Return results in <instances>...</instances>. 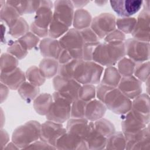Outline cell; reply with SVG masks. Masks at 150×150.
<instances>
[{"label": "cell", "mask_w": 150, "mask_h": 150, "mask_svg": "<svg viewBox=\"0 0 150 150\" xmlns=\"http://www.w3.org/2000/svg\"><path fill=\"white\" fill-rule=\"evenodd\" d=\"M72 60H74L69 52L65 49H62L58 59V62L60 64L66 63Z\"/></svg>", "instance_id": "cell-52"}, {"label": "cell", "mask_w": 150, "mask_h": 150, "mask_svg": "<svg viewBox=\"0 0 150 150\" xmlns=\"http://www.w3.org/2000/svg\"><path fill=\"white\" fill-rule=\"evenodd\" d=\"M18 91L21 98L28 103L34 100L40 92L39 87L34 86L29 81L23 83L18 88Z\"/></svg>", "instance_id": "cell-29"}, {"label": "cell", "mask_w": 150, "mask_h": 150, "mask_svg": "<svg viewBox=\"0 0 150 150\" xmlns=\"http://www.w3.org/2000/svg\"><path fill=\"white\" fill-rule=\"evenodd\" d=\"M9 141V137L8 133L6 132V131L2 129L1 128V145L2 146L1 149H2V146L4 145H6V144L8 143Z\"/></svg>", "instance_id": "cell-53"}, {"label": "cell", "mask_w": 150, "mask_h": 150, "mask_svg": "<svg viewBox=\"0 0 150 150\" xmlns=\"http://www.w3.org/2000/svg\"><path fill=\"white\" fill-rule=\"evenodd\" d=\"M100 42L93 43H84L83 47V60L85 61H92L94 51Z\"/></svg>", "instance_id": "cell-46"}, {"label": "cell", "mask_w": 150, "mask_h": 150, "mask_svg": "<svg viewBox=\"0 0 150 150\" xmlns=\"http://www.w3.org/2000/svg\"><path fill=\"white\" fill-rule=\"evenodd\" d=\"M39 49L43 57L53 58L57 60L62 50L59 40L50 38H44L40 41Z\"/></svg>", "instance_id": "cell-19"}, {"label": "cell", "mask_w": 150, "mask_h": 150, "mask_svg": "<svg viewBox=\"0 0 150 150\" xmlns=\"http://www.w3.org/2000/svg\"><path fill=\"white\" fill-rule=\"evenodd\" d=\"M113 11L122 18H128L137 13L142 6L143 1L139 0L110 1Z\"/></svg>", "instance_id": "cell-15"}, {"label": "cell", "mask_w": 150, "mask_h": 150, "mask_svg": "<svg viewBox=\"0 0 150 150\" xmlns=\"http://www.w3.org/2000/svg\"><path fill=\"white\" fill-rule=\"evenodd\" d=\"M103 66L93 61L79 60L76 66L73 79L81 84H99Z\"/></svg>", "instance_id": "cell-2"}, {"label": "cell", "mask_w": 150, "mask_h": 150, "mask_svg": "<svg viewBox=\"0 0 150 150\" xmlns=\"http://www.w3.org/2000/svg\"><path fill=\"white\" fill-rule=\"evenodd\" d=\"M126 141L122 132H115L107 138L105 148L108 149H124Z\"/></svg>", "instance_id": "cell-32"}, {"label": "cell", "mask_w": 150, "mask_h": 150, "mask_svg": "<svg viewBox=\"0 0 150 150\" xmlns=\"http://www.w3.org/2000/svg\"><path fill=\"white\" fill-rule=\"evenodd\" d=\"M21 45L27 50L36 46L39 42V38L33 33L28 32L18 39Z\"/></svg>", "instance_id": "cell-43"}, {"label": "cell", "mask_w": 150, "mask_h": 150, "mask_svg": "<svg viewBox=\"0 0 150 150\" xmlns=\"http://www.w3.org/2000/svg\"><path fill=\"white\" fill-rule=\"evenodd\" d=\"M7 52L19 60L24 58L28 54V50L21 45L18 40L11 42L9 45Z\"/></svg>", "instance_id": "cell-45"}, {"label": "cell", "mask_w": 150, "mask_h": 150, "mask_svg": "<svg viewBox=\"0 0 150 150\" xmlns=\"http://www.w3.org/2000/svg\"><path fill=\"white\" fill-rule=\"evenodd\" d=\"M96 4H97L98 5H100V6H103L104 5H105L107 1H95L94 2Z\"/></svg>", "instance_id": "cell-56"}, {"label": "cell", "mask_w": 150, "mask_h": 150, "mask_svg": "<svg viewBox=\"0 0 150 150\" xmlns=\"http://www.w3.org/2000/svg\"><path fill=\"white\" fill-rule=\"evenodd\" d=\"M96 95V87L93 84H83L79 89L78 98L88 102L94 99Z\"/></svg>", "instance_id": "cell-42"}, {"label": "cell", "mask_w": 150, "mask_h": 150, "mask_svg": "<svg viewBox=\"0 0 150 150\" xmlns=\"http://www.w3.org/2000/svg\"><path fill=\"white\" fill-rule=\"evenodd\" d=\"M126 56L124 42L100 43L93 54L92 61L101 66H112Z\"/></svg>", "instance_id": "cell-1"}, {"label": "cell", "mask_w": 150, "mask_h": 150, "mask_svg": "<svg viewBox=\"0 0 150 150\" xmlns=\"http://www.w3.org/2000/svg\"><path fill=\"white\" fill-rule=\"evenodd\" d=\"M71 2L74 7L76 8H82L90 2V1H71Z\"/></svg>", "instance_id": "cell-55"}, {"label": "cell", "mask_w": 150, "mask_h": 150, "mask_svg": "<svg viewBox=\"0 0 150 150\" xmlns=\"http://www.w3.org/2000/svg\"><path fill=\"white\" fill-rule=\"evenodd\" d=\"M26 79L25 73L18 67L10 73H1V83L13 90H18Z\"/></svg>", "instance_id": "cell-20"}, {"label": "cell", "mask_w": 150, "mask_h": 150, "mask_svg": "<svg viewBox=\"0 0 150 150\" xmlns=\"http://www.w3.org/2000/svg\"><path fill=\"white\" fill-rule=\"evenodd\" d=\"M79 60L74 59L66 63L60 64L58 69V75L68 79H73L74 71Z\"/></svg>", "instance_id": "cell-44"}, {"label": "cell", "mask_w": 150, "mask_h": 150, "mask_svg": "<svg viewBox=\"0 0 150 150\" xmlns=\"http://www.w3.org/2000/svg\"><path fill=\"white\" fill-rule=\"evenodd\" d=\"M150 11L143 8L138 16L135 27L131 33L134 39L146 42H149Z\"/></svg>", "instance_id": "cell-12"}, {"label": "cell", "mask_w": 150, "mask_h": 150, "mask_svg": "<svg viewBox=\"0 0 150 150\" xmlns=\"http://www.w3.org/2000/svg\"><path fill=\"white\" fill-rule=\"evenodd\" d=\"M6 3L14 7L22 15L36 12L40 6V1H6Z\"/></svg>", "instance_id": "cell-24"}, {"label": "cell", "mask_w": 150, "mask_h": 150, "mask_svg": "<svg viewBox=\"0 0 150 150\" xmlns=\"http://www.w3.org/2000/svg\"><path fill=\"white\" fill-rule=\"evenodd\" d=\"M25 149H56V148L49 144L40 140L36 141L26 146Z\"/></svg>", "instance_id": "cell-49"}, {"label": "cell", "mask_w": 150, "mask_h": 150, "mask_svg": "<svg viewBox=\"0 0 150 150\" xmlns=\"http://www.w3.org/2000/svg\"><path fill=\"white\" fill-rule=\"evenodd\" d=\"M103 103L107 108L117 114H124L132 108V101L117 87H112L105 95Z\"/></svg>", "instance_id": "cell-5"}, {"label": "cell", "mask_w": 150, "mask_h": 150, "mask_svg": "<svg viewBox=\"0 0 150 150\" xmlns=\"http://www.w3.org/2000/svg\"><path fill=\"white\" fill-rule=\"evenodd\" d=\"M41 124L36 121H29L18 127L13 132L12 141L21 149L38 141L40 138Z\"/></svg>", "instance_id": "cell-3"}, {"label": "cell", "mask_w": 150, "mask_h": 150, "mask_svg": "<svg viewBox=\"0 0 150 150\" xmlns=\"http://www.w3.org/2000/svg\"><path fill=\"white\" fill-rule=\"evenodd\" d=\"M136 63L129 58L122 57L117 63V70L122 77L132 76L134 73Z\"/></svg>", "instance_id": "cell-37"}, {"label": "cell", "mask_w": 150, "mask_h": 150, "mask_svg": "<svg viewBox=\"0 0 150 150\" xmlns=\"http://www.w3.org/2000/svg\"><path fill=\"white\" fill-rule=\"evenodd\" d=\"M84 140L89 149H103L105 148L107 138L95 129L93 121L89 122V130Z\"/></svg>", "instance_id": "cell-22"}, {"label": "cell", "mask_w": 150, "mask_h": 150, "mask_svg": "<svg viewBox=\"0 0 150 150\" xmlns=\"http://www.w3.org/2000/svg\"><path fill=\"white\" fill-rule=\"evenodd\" d=\"M66 132L61 123L47 120L41 124L40 139L56 148L57 139Z\"/></svg>", "instance_id": "cell-11"}, {"label": "cell", "mask_w": 150, "mask_h": 150, "mask_svg": "<svg viewBox=\"0 0 150 150\" xmlns=\"http://www.w3.org/2000/svg\"><path fill=\"white\" fill-rule=\"evenodd\" d=\"M125 40V34L118 29H114L104 38L105 42H124Z\"/></svg>", "instance_id": "cell-48"}, {"label": "cell", "mask_w": 150, "mask_h": 150, "mask_svg": "<svg viewBox=\"0 0 150 150\" xmlns=\"http://www.w3.org/2000/svg\"><path fill=\"white\" fill-rule=\"evenodd\" d=\"M56 148L58 149H87L84 139L66 132L57 141Z\"/></svg>", "instance_id": "cell-18"}, {"label": "cell", "mask_w": 150, "mask_h": 150, "mask_svg": "<svg viewBox=\"0 0 150 150\" xmlns=\"http://www.w3.org/2000/svg\"><path fill=\"white\" fill-rule=\"evenodd\" d=\"M29 25L24 18L20 17L14 25L9 29L8 33L14 38H19L28 32Z\"/></svg>", "instance_id": "cell-38"}, {"label": "cell", "mask_w": 150, "mask_h": 150, "mask_svg": "<svg viewBox=\"0 0 150 150\" xmlns=\"http://www.w3.org/2000/svg\"><path fill=\"white\" fill-rule=\"evenodd\" d=\"M132 109L149 118V97L147 94H141L132 101Z\"/></svg>", "instance_id": "cell-30"}, {"label": "cell", "mask_w": 150, "mask_h": 150, "mask_svg": "<svg viewBox=\"0 0 150 150\" xmlns=\"http://www.w3.org/2000/svg\"><path fill=\"white\" fill-rule=\"evenodd\" d=\"M124 137L126 149H149L150 148L149 125L139 131Z\"/></svg>", "instance_id": "cell-14"}, {"label": "cell", "mask_w": 150, "mask_h": 150, "mask_svg": "<svg viewBox=\"0 0 150 150\" xmlns=\"http://www.w3.org/2000/svg\"><path fill=\"white\" fill-rule=\"evenodd\" d=\"M20 13L12 6L6 4L1 8L0 16L1 21L4 22L10 28L15 24L20 18Z\"/></svg>", "instance_id": "cell-28"}, {"label": "cell", "mask_w": 150, "mask_h": 150, "mask_svg": "<svg viewBox=\"0 0 150 150\" xmlns=\"http://www.w3.org/2000/svg\"><path fill=\"white\" fill-rule=\"evenodd\" d=\"M112 88V87L108 86L102 83L98 84L96 87V96L98 98V100L103 102L105 95L108 92V91Z\"/></svg>", "instance_id": "cell-50"}, {"label": "cell", "mask_w": 150, "mask_h": 150, "mask_svg": "<svg viewBox=\"0 0 150 150\" xmlns=\"http://www.w3.org/2000/svg\"><path fill=\"white\" fill-rule=\"evenodd\" d=\"M25 76L29 83L38 87L43 84L46 80V78L40 72L39 68L35 66H32L28 68L26 71Z\"/></svg>", "instance_id": "cell-35"}, {"label": "cell", "mask_w": 150, "mask_h": 150, "mask_svg": "<svg viewBox=\"0 0 150 150\" xmlns=\"http://www.w3.org/2000/svg\"><path fill=\"white\" fill-rule=\"evenodd\" d=\"M116 18L110 13H103L92 19L91 28L99 39L104 38L111 32L115 29Z\"/></svg>", "instance_id": "cell-10"}, {"label": "cell", "mask_w": 150, "mask_h": 150, "mask_svg": "<svg viewBox=\"0 0 150 150\" xmlns=\"http://www.w3.org/2000/svg\"><path fill=\"white\" fill-rule=\"evenodd\" d=\"M149 118L131 109L121 116L122 132L124 136L132 134L145 128L149 124Z\"/></svg>", "instance_id": "cell-7"}, {"label": "cell", "mask_w": 150, "mask_h": 150, "mask_svg": "<svg viewBox=\"0 0 150 150\" xmlns=\"http://www.w3.org/2000/svg\"><path fill=\"white\" fill-rule=\"evenodd\" d=\"M53 84L56 91L72 102L78 98L79 91L81 85L74 79L57 75L53 80Z\"/></svg>", "instance_id": "cell-9"}, {"label": "cell", "mask_w": 150, "mask_h": 150, "mask_svg": "<svg viewBox=\"0 0 150 150\" xmlns=\"http://www.w3.org/2000/svg\"><path fill=\"white\" fill-rule=\"evenodd\" d=\"M66 130L67 132L84 139L89 130L88 120L86 118H69L67 120Z\"/></svg>", "instance_id": "cell-21"}, {"label": "cell", "mask_w": 150, "mask_h": 150, "mask_svg": "<svg viewBox=\"0 0 150 150\" xmlns=\"http://www.w3.org/2000/svg\"><path fill=\"white\" fill-rule=\"evenodd\" d=\"M16 57L9 53H4L1 56V73H8L15 70L18 67Z\"/></svg>", "instance_id": "cell-34"}, {"label": "cell", "mask_w": 150, "mask_h": 150, "mask_svg": "<svg viewBox=\"0 0 150 150\" xmlns=\"http://www.w3.org/2000/svg\"><path fill=\"white\" fill-rule=\"evenodd\" d=\"M8 88H9L6 85L1 83V103H2L3 101L4 100V95H5L6 98L7 97L8 94V91H9Z\"/></svg>", "instance_id": "cell-54"}, {"label": "cell", "mask_w": 150, "mask_h": 150, "mask_svg": "<svg viewBox=\"0 0 150 150\" xmlns=\"http://www.w3.org/2000/svg\"><path fill=\"white\" fill-rule=\"evenodd\" d=\"M53 102L46 118L47 120L58 123H63L70 117L72 101L55 91L52 94Z\"/></svg>", "instance_id": "cell-4"}, {"label": "cell", "mask_w": 150, "mask_h": 150, "mask_svg": "<svg viewBox=\"0 0 150 150\" xmlns=\"http://www.w3.org/2000/svg\"><path fill=\"white\" fill-rule=\"evenodd\" d=\"M90 12L84 9H77L74 13L73 26L75 29L81 30L89 28L92 21Z\"/></svg>", "instance_id": "cell-25"}, {"label": "cell", "mask_w": 150, "mask_h": 150, "mask_svg": "<svg viewBox=\"0 0 150 150\" xmlns=\"http://www.w3.org/2000/svg\"><path fill=\"white\" fill-rule=\"evenodd\" d=\"M137 22V19L132 17L116 19V26L124 33H131Z\"/></svg>", "instance_id": "cell-39"}, {"label": "cell", "mask_w": 150, "mask_h": 150, "mask_svg": "<svg viewBox=\"0 0 150 150\" xmlns=\"http://www.w3.org/2000/svg\"><path fill=\"white\" fill-rule=\"evenodd\" d=\"M124 45L126 55L135 63H141L149 60V42L131 38L125 40Z\"/></svg>", "instance_id": "cell-8"}, {"label": "cell", "mask_w": 150, "mask_h": 150, "mask_svg": "<svg viewBox=\"0 0 150 150\" xmlns=\"http://www.w3.org/2000/svg\"><path fill=\"white\" fill-rule=\"evenodd\" d=\"M59 62L53 58L45 57L39 63V70L46 79H50L54 76L58 72Z\"/></svg>", "instance_id": "cell-27"}, {"label": "cell", "mask_w": 150, "mask_h": 150, "mask_svg": "<svg viewBox=\"0 0 150 150\" xmlns=\"http://www.w3.org/2000/svg\"><path fill=\"white\" fill-rule=\"evenodd\" d=\"M117 88L130 100L141 94L142 82L134 76L122 77Z\"/></svg>", "instance_id": "cell-17"}, {"label": "cell", "mask_w": 150, "mask_h": 150, "mask_svg": "<svg viewBox=\"0 0 150 150\" xmlns=\"http://www.w3.org/2000/svg\"><path fill=\"white\" fill-rule=\"evenodd\" d=\"M93 124L95 129L107 138L115 132L113 124L107 119L101 118L93 121Z\"/></svg>", "instance_id": "cell-33"}, {"label": "cell", "mask_w": 150, "mask_h": 150, "mask_svg": "<svg viewBox=\"0 0 150 150\" xmlns=\"http://www.w3.org/2000/svg\"><path fill=\"white\" fill-rule=\"evenodd\" d=\"M87 103L79 98L74 100L71 105L70 117L74 118H85V109Z\"/></svg>", "instance_id": "cell-41"}, {"label": "cell", "mask_w": 150, "mask_h": 150, "mask_svg": "<svg viewBox=\"0 0 150 150\" xmlns=\"http://www.w3.org/2000/svg\"><path fill=\"white\" fill-rule=\"evenodd\" d=\"M106 110L105 104L100 100L94 98L87 103L84 117L90 121H95L103 118Z\"/></svg>", "instance_id": "cell-23"}, {"label": "cell", "mask_w": 150, "mask_h": 150, "mask_svg": "<svg viewBox=\"0 0 150 150\" xmlns=\"http://www.w3.org/2000/svg\"><path fill=\"white\" fill-rule=\"evenodd\" d=\"M53 2L51 1H40V4L36 12L34 24L38 27L49 30V26L52 21L53 12Z\"/></svg>", "instance_id": "cell-16"}, {"label": "cell", "mask_w": 150, "mask_h": 150, "mask_svg": "<svg viewBox=\"0 0 150 150\" xmlns=\"http://www.w3.org/2000/svg\"><path fill=\"white\" fill-rule=\"evenodd\" d=\"M30 28L31 31L39 38H45L48 35L49 30L41 29L38 27L37 26H36L33 22L31 23Z\"/></svg>", "instance_id": "cell-51"}, {"label": "cell", "mask_w": 150, "mask_h": 150, "mask_svg": "<svg viewBox=\"0 0 150 150\" xmlns=\"http://www.w3.org/2000/svg\"><path fill=\"white\" fill-rule=\"evenodd\" d=\"M122 76L117 68L113 66L107 67L104 72L101 83L110 87L117 88Z\"/></svg>", "instance_id": "cell-31"}, {"label": "cell", "mask_w": 150, "mask_h": 150, "mask_svg": "<svg viewBox=\"0 0 150 150\" xmlns=\"http://www.w3.org/2000/svg\"><path fill=\"white\" fill-rule=\"evenodd\" d=\"M62 49L69 52L73 59L83 60V47L84 42L80 30L74 28L69 29L59 40Z\"/></svg>", "instance_id": "cell-6"}, {"label": "cell", "mask_w": 150, "mask_h": 150, "mask_svg": "<svg viewBox=\"0 0 150 150\" xmlns=\"http://www.w3.org/2000/svg\"><path fill=\"white\" fill-rule=\"evenodd\" d=\"M53 102V96L50 94H40L33 100V108L38 114L46 115L49 112Z\"/></svg>", "instance_id": "cell-26"}, {"label": "cell", "mask_w": 150, "mask_h": 150, "mask_svg": "<svg viewBox=\"0 0 150 150\" xmlns=\"http://www.w3.org/2000/svg\"><path fill=\"white\" fill-rule=\"evenodd\" d=\"M69 30V27L57 20L53 18L49 26L48 35L50 38H61Z\"/></svg>", "instance_id": "cell-36"}, {"label": "cell", "mask_w": 150, "mask_h": 150, "mask_svg": "<svg viewBox=\"0 0 150 150\" xmlns=\"http://www.w3.org/2000/svg\"><path fill=\"white\" fill-rule=\"evenodd\" d=\"M133 74L134 76L141 82H146L148 81L149 77V60L136 63Z\"/></svg>", "instance_id": "cell-40"}, {"label": "cell", "mask_w": 150, "mask_h": 150, "mask_svg": "<svg viewBox=\"0 0 150 150\" xmlns=\"http://www.w3.org/2000/svg\"><path fill=\"white\" fill-rule=\"evenodd\" d=\"M84 43H93L99 42V38L91 28H87L80 30Z\"/></svg>", "instance_id": "cell-47"}, {"label": "cell", "mask_w": 150, "mask_h": 150, "mask_svg": "<svg viewBox=\"0 0 150 150\" xmlns=\"http://www.w3.org/2000/svg\"><path fill=\"white\" fill-rule=\"evenodd\" d=\"M53 8V18L69 28L73 23L74 13V7L71 1H56L54 2Z\"/></svg>", "instance_id": "cell-13"}]
</instances>
